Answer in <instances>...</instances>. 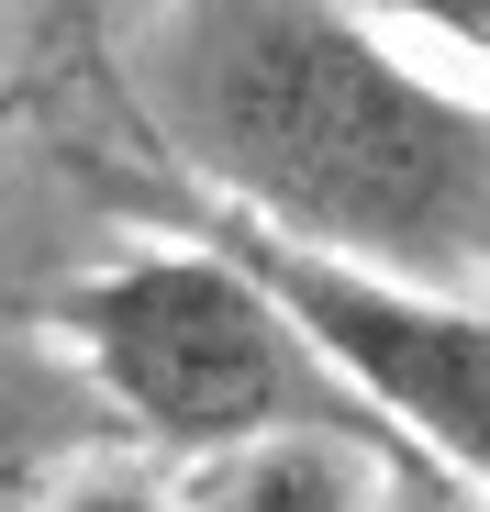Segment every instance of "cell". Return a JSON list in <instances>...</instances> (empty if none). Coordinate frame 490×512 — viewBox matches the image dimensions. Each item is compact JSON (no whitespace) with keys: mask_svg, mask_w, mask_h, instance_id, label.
<instances>
[{"mask_svg":"<svg viewBox=\"0 0 490 512\" xmlns=\"http://www.w3.org/2000/svg\"><path fill=\"white\" fill-rule=\"evenodd\" d=\"M101 190H112L123 212H145L156 234L223 245L234 268L368 390V412H379L424 468L490 490V301H468V290H413V279L346 268V256H312V245L268 234L257 212L212 201L201 179H179L168 156H156V167H112V156H101Z\"/></svg>","mask_w":490,"mask_h":512,"instance_id":"3957f363","label":"cell"},{"mask_svg":"<svg viewBox=\"0 0 490 512\" xmlns=\"http://www.w3.org/2000/svg\"><path fill=\"white\" fill-rule=\"evenodd\" d=\"M0 112H12V90H0Z\"/></svg>","mask_w":490,"mask_h":512,"instance_id":"52a82bcc","label":"cell"},{"mask_svg":"<svg viewBox=\"0 0 490 512\" xmlns=\"http://www.w3.org/2000/svg\"><path fill=\"white\" fill-rule=\"evenodd\" d=\"M390 468L335 446V435H279V446H245V457H212L190 468L179 512H368Z\"/></svg>","mask_w":490,"mask_h":512,"instance_id":"277c9868","label":"cell"},{"mask_svg":"<svg viewBox=\"0 0 490 512\" xmlns=\"http://www.w3.org/2000/svg\"><path fill=\"white\" fill-rule=\"evenodd\" d=\"M90 390L134 423L156 457L212 468L279 435H335L357 457H379L401 490H435L446 468H424L413 446L368 412V390L312 346V334L234 268L223 245L179 234V245H134L101 279H78L56 301Z\"/></svg>","mask_w":490,"mask_h":512,"instance_id":"7a4b0ae2","label":"cell"},{"mask_svg":"<svg viewBox=\"0 0 490 512\" xmlns=\"http://www.w3.org/2000/svg\"><path fill=\"white\" fill-rule=\"evenodd\" d=\"M156 156L268 234L413 290H490V101L346 0H179L145 90Z\"/></svg>","mask_w":490,"mask_h":512,"instance_id":"6da1fadb","label":"cell"},{"mask_svg":"<svg viewBox=\"0 0 490 512\" xmlns=\"http://www.w3.org/2000/svg\"><path fill=\"white\" fill-rule=\"evenodd\" d=\"M413 512H490V490H468V479H435V490H413Z\"/></svg>","mask_w":490,"mask_h":512,"instance_id":"8992f818","label":"cell"},{"mask_svg":"<svg viewBox=\"0 0 490 512\" xmlns=\"http://www.w3.org/2000/svg\"><path fill=\"white\" fill-rule=\"evenodd\" d=\"M12 512H168V501L134 479H56V490H23Z\"/></svg>","mask_w":490,"mask_h":512,"instance_id":"5b68a950","label":"cell"}]
</instances>
